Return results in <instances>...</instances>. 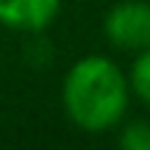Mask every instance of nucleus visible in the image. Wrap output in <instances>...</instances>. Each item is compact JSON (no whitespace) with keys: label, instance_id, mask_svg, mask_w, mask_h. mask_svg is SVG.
Instances as JSON below:
<instances>
[{"label":"nucleus","instance_id":"5","mask_svg":"<svg viewBox=\"0 0 150 150\" xmlns=\"http://www.w3.org/2000/svg\"><path fill=\"white\" fill-rule=\"evenodd\" d=\"M120 147L122 150H150V122L147 120H131L120 122Z\"/></svg>","mask_w":150,"mask_h":150},{"label":"nucleus","instance_id":"4","mask_svg":"<svg viewBox=\"0 0 150 150\" xmlns=\"http://www.w3.org/2000/svg\"><path fill=\"white\" fill-rule=\"evenodd\" d=\"M128 83H131V95H136L145 106H150V47L139 50L136 59L131 61Z\"/></svg>","mask_w":150,"mask_h":150},{"label":"nucleus","instance_id":"2","mask_svg":"<svg viewBox=\"0 0 150 150\" xmlns=\"http://www.w3.org/2000/svg\"><path fill=\"white\" fill-rule=\"evenodd\" d=\"M103 33L117 50L139 53L150 47V3L147 0H117L103 17Z\"/></svg>","mask_w":150,"mask_h":150},{"label":"nucleus","instance_id":"1","mask_svg":"<svg viewBox=\"0 0 150 150\" xmlns=\"http://www.w3.org/2000/svg\"><path fill=\"white\" fill-rule=\"evenodd\" d=\"M128 75L108 56H83L64 75L61 106L67 120L83 134H106L111 128H120L128 114Z\"/></svg>","mask_w":150,"mask_h":150},{"label":"nucleus","instance_id":"3","mask_svg":"<svg viewBox=\"0 0 150 150\" xmlns=\"http://www.w3.org/2000/svg\"><path fill=\"white\" fill-rule=\"evenodd\" d=\"M61 0H0V25L20 33H42L56 22Z\"/></svg>","mask_w":150,"mask_h":150}]
</instances>
